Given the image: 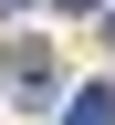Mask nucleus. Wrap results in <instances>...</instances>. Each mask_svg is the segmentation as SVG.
I'll return each mask as SVG.
<instances>
[{
	"label": "nucleus",
	"mask_w": 115,
	"mask_h": 125,
	"mask_svg": "<svg viewBox=\"0 0 115 125\" xmlns=\"http://www.w3.org/2000/svg\"><path fill=\"white\" fill-rule=\"evenodd\" d=\"M73 125H115V83H84L73 94Z\"/></svg>",
	"instance_id": "1"
},
{
	"label": "nucleus",
	"mask_w": 115,
	"mask_h": 125,
	"mask_svg": "<svg viewBox=\"0 0 115 125\" xmlns=\"http://www.w3.org/2000/svg\"><path fill=\"white\" fill-rule=\"evenodd\" d=\"M52 10H73V21H84V10H94V0H52Z\"/></svg>",
	"instance_id": "2"
},
{
	"label": "nucleus",
	"mask_w": 115,
	"mask_h": 125,
	"mask_svg": "<svg viewBox=\"0 0 115 125\" xmlns=\"http://www.w3.org/2000/svg\"><path fill=\"white\" fill-rule=\"evenodd\" d=\"M0 10H21V0H0Z\"/></svg>",
	"instance_id": "3"
},
{
	"label": "nucleus",
	"mask_w": 115,
	"mask_h": 125,
	"mask_svg": "<svg viewBox=\"0 0 115 125\" xmlns=\"http://www.w3.org/2000/svg\"><path fill=\"white\" fill-rule=\"evenodd\" d=\"M105 31H115V21H105Z\"/></svg>",
	"instance_id": "4"
}]
</instances>
